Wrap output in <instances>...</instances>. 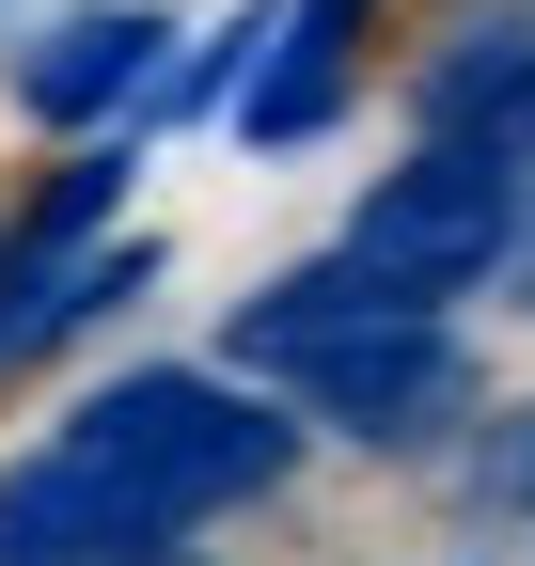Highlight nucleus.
I'll use <instances>...</instances> for the list:
<instances>
[{
	"label": "nucleus",
	"mask_w": 535,
	"mask_h": 566,
	"mask_svg": "<svg viewBox=\"0 0 535 566\" xmlns=\"http://www.w3.org/2000/svg\"><path fill=\"white\" fill-rule=\"evenodd\" d=\"M300 424L237 378H111L48 457L0 472V566H174V535L284 488Z\"/></svg>",
	"instance_id": "obj_1"
},
{
	"label": "nucleus",
	"mask_w": 535,
	"mask_h": 566,
	"mask_svg": "<svg viewBox=\"0 0 535 566\" xmlns=\"http://www.w3.org/2000/svg\"><path fill=\"white\" fill-rule=\"evenodd\" d=\"M158 48H174V17H143V0H80V17H48V32L17 48V111H32V126H111V111L158 95Z\"/></svg>",
	"instance_id": "obj_4"
},
{
	"label": "nucleus",
	"mask_w": 535,
	"mask_h": 566,
	"mask_svg": "<svg viewBox=\"0 0 535 566\" xmlns=\"http://www.w3.org/2000/svg\"><path fill=\"white\" fill-rule=\"evenodd\" d=\"M237 378L300 394V424H331V441H457V409H473V363H457V331L426 300H394V283H363L347 252L284 268L268 300H237Z\"/></svg>",
	"instance_id": "obj_2"
},
{
	"label": "nucleus",
	"mask_w": 535,
	"mask_h": 566,
	"mask_svg": "<svg viewBox=\"0 0 535 566\" xmlns=\"http://www.w3.org/2000/svg\"><path fill=\"white\" fill-rule=\"evenodd\" d=\"M331 252H347L363 283H394V300H473V283L520 252V158H504V142H457V126H426V158L410 174H378L363 189V221L347 237H331Z\"/></svg>",
	"instance_id": "obj_3"
},
{
	"label": "nucleus",
	"mask_w": 535,
	"mask_h": 566,
	"mask_svg": "<svg viewBox=\"0 0 535 566\" xmlns=\"http://www.w3.org/2000/svg\"><path fill=\"white\" fill-rule=\"evenodd\" d=\"M473 520H535V409H489V441H473Z\"/></svg>",
	"instance_id": "obj_6"
},
{
	"label": "nucleus",
	"mask_w": 535,
	"mask_h": 566,
	"mask_svg": "<svg viewBox=\"0 0 535 566\" xmlns=\"http://www.w3.org/2000/svg\"><path fill=\"white\" fill-rule=\"evenodd\" d=\"M363 17H378V0H284L252 95H237V126H252V142H315L331 111H347V80H363Z\"/></svg>",
	"instance_id": "obj_5"
}]
</instances>
